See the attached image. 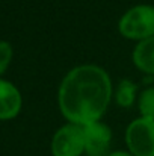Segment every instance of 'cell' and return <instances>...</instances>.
Returning <instances> with one entry per match:
<instances>
[{
    "label": "cell",
    "instance_id": "6da1fadb",
    "mask_svg": "<svg viewBox=\"0 0 154 156\" xmlns=\"http://www.w3.org/2000/svg\"><path fill=\"white\" fill-rule=\"evenodd\" d=\"M112 99V82L106 70L94 64L73 68L63 77L57 103L68 123L89 124L100 121Z\"/></svg>",
    "mask_w": 154,
    "mask_h": 156
},
{
    "label": "cell",
    "instance_id": "7a4b0ae2",
    "mask_svg": "<svg viewBox=\"0 0 154 156\" xmlns=\"http://www.w3.org/2000/svg\"><path fill=\"white\" fill-rule=\"evenodd\" d=\"M119 34L133 41H142L154 37V6L138 5L130 8L118 23Z\"/></svg>",
    "mask_w": 154,
    "mask_h": 156
},
{
    "label": "cell",
    "instance_id": "3957f363",
    "mask_svg": "<svg viewBox=\"0 0 154 156\" xmlns=\"http://www.w3.org/2000/svg\"><path fill=\"white\" fill-rule=\"evenodd\" d=\"M127 152L133 156H154V120L139 117L125 129Z\"/></svg>",
    "mask_w": 154,
    "mask_h": 156
},
{
    "label": "cell",
    "instance_id": "277c9868",
    "mask_svg": "<svg viewBox=\"0 0 154 156\" xmlns=\"http://www.w3.org/2000/svg\"><path fill=\"white\" fill-rule=\"evenodd\" d=\"M85 153V135L80 124L68 123L56 130L51 140L53 156H82Z\"/></svg>",
    "mask_w": 154,
    "mask_h": 156
},
{
    "label": "cell",
    "instance_id": "5b68a950",
    "mask_svg": "<svg viewBox=\"0 0 154 156\" xmlns=\"http://www.w3.org/2000/svg\"><path fill=\"white\" fill-rule=\"evenodd\" d=\"M85 135V155L86 156H109L112 144V130L100 121H94L82 126Z\"/></svg>",
    "mask_w": 154,
    "mask_h": 156
},
{
    "label": "cell",
    "instance_id": "8992f818",
    "mask_svg": "<svg viewBox=\"0 0 154 156\" xmlns=\"http://www.w3.org/2000/svg\"><path fill=\"white\" fill-rule=\"evenodd\" d=\"M21 105L23 99L18 88L14 83L0 79V120L15 118L21 111Z\"/></svg>",
    "mask_w": 154,
    "mask_h": 156
},
{
    "label": "cell",
    "instance_id": "52a82bcc",
    "mask_svg": "<svg viewBox=\"0 0 154 156\" xmlns=\"http://www.w3.org/2000/svg\"><path fill=\"white\" fill-rule=\"evenodd\" d=\"M133 62L141 71L154 76V37L136 44L133 50Z\"/></svg>",
    "mask_w": 154,
    "mask_h": 156
},
{
    "label": "cell",
    "instance_id": "ba28073f",
    "mask_svg": "<svg viewBox=\"0 0 154 156\" xmlns=\"http://www.w3.org/2000/svg\"><path fill=\"white\" fill-rule=\"evenodd\" d=\"M136 94H138V85L133 83L132 80L124 79L118 85V90L115 93V99H116V103L119 106L130 108L136 99Z\"/></svg>",
    "mask_w": 154,
    "mask_h": 156
},
{
    "label": "cell",
    "instance_id": "9c48e42d",
    "mask_svg": "<svg viewBox=\"0 0 154 156\" xmlns=\"http://www.w3.org/2000/svg\"><path fill=\"white\" fill-rule=\"evenodd\" d=\"M138 106L141 117L145 118H153L154 120V87L145 88L139 97H138Z\"/></svg>",
    "mask_w": 154,
    "mask_h": 156
},
{
    "label": "cell",
    "instance_id": "30bf717a",
    "mask_svg": "<svg viewBox=\"0 0 154 156\" xmlns=\"http://www.w3.org/2000/svg\"><path fill=\"white\" fill-rule=\"evenodd\" d=\"M12 61V46L6 41H0V76L6 71Z\"/></svg>",
    "mask_w": 154,
    "mask_h": 156
},
{
    "label": "cell",
    "instance_id": "8fae6325",
    "mask_svg": "<svg viewBox=\"0 0 154 156\" xmlns=\"http://www.w3.org/2000/svg\"><path fill=\"white\" fill-rule=\"evenodd\" d=\"M109 156H133V155L128 153V152H122V150H119V152H112Z\"/></svg>",
    "mask_w": 154,
    "mask_h": 156
}]
</instances>
